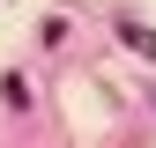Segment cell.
I'll return each mask as SVG.
<instances>
[{
    "instance_id": "6da1fadb",
    "label": "cell",
    "mask_w": 156,
    "mask_h": 148,
    "mask_svg": "<svg viewBox=\"0 0 156 148\" xmlns=\"http://www.w3.org/2000/svg\"><path fill=\"white\" fill-rule=\"evenodd\" d=\"M119 37H126L134 52H149V59H156V30H141V22H119Z\"/></svg>"
}]
</instances>
